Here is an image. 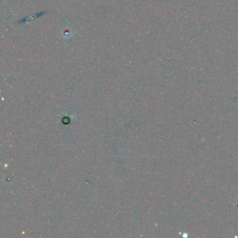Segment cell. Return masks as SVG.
Masks as SVG:
<instances>
[{
    "instance_id": "obj_1",
    "label": "cell",
    "mask_w": 238,
    "mask_h": 238,
    "mask_svg": "<svg viewBox=\"0 0 238 238\" xmlns=\"http://www.w3.org/2000/svg\"><path fill=\"white\" fill-rule=\"evenodd\" d=\"M62 35L65 36V37L69 38V36L72 35L71 30V29H69V28L66 27L65 29L63 30V31H62Z\"/></svg>"
}]
</instances>
